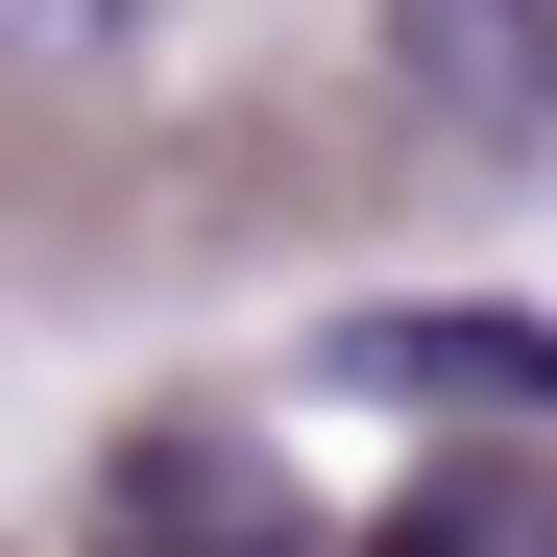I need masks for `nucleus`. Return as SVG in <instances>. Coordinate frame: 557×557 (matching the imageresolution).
Instances as JSON below:
<instances>
[{
	"mask_svg": "<svg viewBox=\"0 0 557 557\" xmlns=\"http://www.w3.org/2000/svg\"><path fill=\"white\" fill-rule=\"evenodd\" d=\"M122 557H267V485H243L219 436H146L122 460Z\"/></svg>",
	"mask_w": 557,
	"mask_h": 557,
	"instance_id": "nucleus-3",
	"label": "nucleus"
},
{
	"mask_svg": "<svg viewBox=\"0 0 557 557\" xmlns=\"http://www.w3.org/2000/svg\"><path fill=\"white\" fill-rule=\"evenodd\" d=\"M388 98L436 146H557V0H388Z\"/></svg>",
	"mask_w": 557,
	"mask_h": 557,
	"instance_id": "nucleus-1",
	"label": "nucleus"
},
{
	"mask_svg": "<svg viewBox=\"0 0 557 557\" xmlns=\"http://www.w3.org/2000/svg\"><path fill=\"white\" fill-rule=\"evenodd\" d=\"M339 388H460V412H557V339L533 315H363Z\"/></svg>",
	"mask_w": 557,
	"mask_h": 557,
	"instance_id": "nucleus-2",
	"label": "nucleus"
},
{
	"mask_svg": "<svg viewBox=\"0 0 557 557\" xmlns=\"http://www.w3.org/2000/svg\"><path fill=\"white\" fill-rule=\"evenodd\" d=\"M170 0H0V73H49V98H98V73H146Z\"/></svg>",
	"mask_w": 557,
	"mask_h": 557,
	"instance_id": "nucleus-4",
	"label": "nucleus"
}]
</instances>
